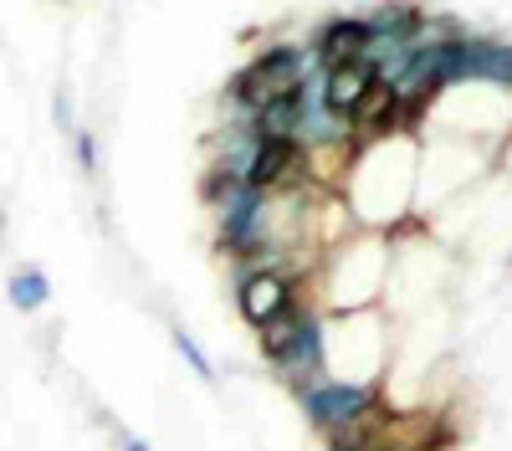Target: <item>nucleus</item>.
Masks as SVG:
<instances>
[{
  "label": "nucleus",
  "mask_w": 512,
  "mask_h": 451,
  "mask_svg": "<svg viewBox=\"0 0 512 451\" xmlns=\"http://www.w3.org/2000/svg\"><path fill=\"white\" fill-rule=\"evenodd\" d=\"M303 159H308V149H303V139H297V134H256L246 180L277 195L282 185H292L297 175H303Z\"/></svg>",
  "instance_id": "nucleus-4"
},
{
  "label": "nucleus",
  "mask_w": 512,
  "mask_h": 451,
  "mask_svg": "<svg viewBox=\"0 0 512 451\" xmlns=\"http://www.w3.org/2000/svg\"><path fill=\"white\" fill-rule=\"evenodd\" d=\"M292 303H297V282H292L277 262L246 267L241 282H236V308H241V318H246L251 328L267 323V318H277V313L292 308Z\"/></svg>",
  "instance_id": "nucleus-3"
},
{
  "label": "nucleus",
  "mask_w": 512,
  "mask_h": 451,
  "mask_svg": "<svg viewBox=\"0 0 512 451\" xmlns=\"http://www.w3.org/2000/svg\"><path fill=\"white\" fill-rule=\"evenodd\" d=\"M175 349L185 354V364L195 369V375H200L205 385H216V364H210V359H205V349H200V344H195V339L185 334V328H175Z\"/></svg>",
  "instance_id": "nucleus-12"
},
{
  "label": "nucleus",
  "mask_w": 512,
  "mask_h": 451,
  "mask_svg": "<svg viewBox=\"0 0 512 451\" xmlns=\"http://www.w3.org/2000/svg\"><path fill=\"white\" fill-rule=\"evenodd\" d=\"M6 298H11V308H16V313H41V308L52 303V282H47V272H41L36 262H26V267H16V272H11Z\"/></svg>",
  "instance_id": "nucleus-11"
},
{
  "label": "nucleus",
  "mask_w": 512,
  "mask_h": 451,
  "mask_svg": "<svg viewBox=\"0 0 512 451\" xmlns=\"http://www.w3.org/2000/svg\"><path fill=\"white\" fill-rule=\"evenodd\" d=\"M72 139H77V164H82V175H98V139H93L88 129H77Z\"/></svg>",
  "instance_id": "nucleus-13"
},
{
  "label": "nucleus",
  "mask_w": 512,
  "mask_h": 451,
  "mask_svg": "<svg viewBox=\"0 0 512 451\" xmlns=\"http://www.w3.org/2000/svg\"><path fill=\"white\" fill-rule=\"evenodd\" d=\"M297 400H303V416L318 426V431H344L354 421H369L379 410V385L374 380H303L297 385Z\"/></svg>",
  "instance_id": "nucleus-2"
},
{
  "label": "nucleus",
  "mask_w": 512,
  "mask_h": 451,
  "mask_svg": "<svg viewBox=\"0 0 512 451\" xmlns=\"http://www.w3.org/2000/svg\"><path fill=\"white\" fill-rule=\"evenodd\" d=\"M0 241H6V205H0Z\"/></svg>",
  "instance_id": "nucleus-15"
},
{
  "label": "nucleus",
  "mask_w": 512,
  "mask_h": 451,
  "mask_svg": "<svg viewBox=\"0 0 512 451\" xmlns=\"http://www.w3.org/2000/svg\"><path fill=\"white\" fill-rule=\"evenodd\" d=\"M425 26H431V16H425L420 6H410V0H384V6L369 16L374 36H400V41H420Z\"/></svg>",
  "instance_id": "nucleus-9"
},
{
  "label": "nucleus",
  "mask_w": 512,
  "mask_h": 451,
  "mask_svg": "<svg viewBox=\"0 0 512 451\" xmlns=\"http://www.w3.org/2000/svg\"><path fill=\"white\" fill-rule=\"evenodd\" d=\"M52 118H57L62 134H77V113H72V98H67V93H57V113H52Z\"/></svg>",
  "instance_id": "nucleus-14"
},
{
  "label": "nucleus",
  "mask_w": 512,
  "mask_h": 451,
  "mask_svg": "<svg viewBox=\"0 0 512 451\" xmlns=\"http://www.w3.org/2000/svg\"><path fill=\"white\" fill-rule=\"evenodd\" d=\"M303 328H308V308H282L277 318H267V323H256V349H262V359L272 364V369H282L292 354H297V344H303Z\"/></svg>",
  "instance_id": "nucleus-8"
},
{
  "label": "nucleus",
  "mask_w": 512,
  "mask_h": 451,
  "mask_svg": "<svg viewBox=\"0 0 512 451\" xmlns=\"http://www.w3.org/2000/svg\"><path fill=\"white\" fill-rule=\"evenodd\" d=\"M313 72H318V57H313V52H303V47H267V52H256V57L226 82V98H231V108H241V118H246V113L262 108V103H272V98H282V93H292V88H303Z\"/></svg>",
  "instance_id": "nucleus-1"
},
{
  "label": "nucleus",
  "mask_w": 512,
  "mask_h": 451,
  "mask_svg": "<svg viewBox=\"0 0 512 451\" xmlns=\"http://www.w3.org/2000/svg\"><path fill=\"white\" fill-rule=\"evenodd\" d=\"M379 82V72H374V62L369 57H354V62H338V67H323V103L333 108V113H354L359 108V98Z\"/></svg>",
  "instance_id": "nucleus-7"
},
{
  "label": "nucleus",
  "mask_w": 512,
  "mask_h": 451,
  "mask_svg": "<svg viewBox=\"0 0 512 451\" xmlns=\"http://www.w3.org/2000/svg\"><path fill=\"white\" fill-rule=\"evenodd\" d=\"M369 16H333L323 31H318V41H313V57H318V67H338V62H354V57H364L369 52Z\"/></svg>",
  "instance_id": "nucleus-6"
},
{
  "label": "nucleus",
  "mask_w": 512,
  "mask_h": 451,
  "mask_svg": "<svg viewBox=\"0 0 512 451\" xmlns=\"http://www.w3.org/2000/svg\"><path fill=\"white\" fill-rule=\"evenodd\" d=\"M297 118H303V88H292V93L262 103L256 113H246L251 134H297Z\"/></svg>",
  "instance_id": "nucleus-10"
},
{
  "label": "nucleus",
  "mask_w": 512,
  "mask_h": 451,
  "mask_svg": "<svg viewBox=\"0 0 512 451\" xmlns=\"http://www.w3.org/2000/svg\"><path fill=\"white\" fill-rule=\"evenodd\" d=\"M456 82H487V88H512V41L497 36H466L456 41Z\"/></svg>",
  "instance_id": "nucleus-5"
}]
</instances>
